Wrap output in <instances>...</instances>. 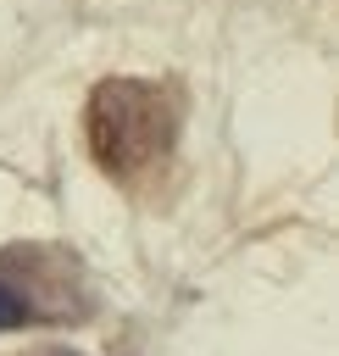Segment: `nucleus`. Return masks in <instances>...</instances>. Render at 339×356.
Listing matches in <instances>:
<instances>
[{
	"mask_svg": "<svg viewBox=\"0 0 339 356\" xmlns=\"http://www.w3.org/2000/svg\"><path fill=\"white\" fill-rule=\"evenodd\" d=\"M28 317H33V306H28V300H22V295L0 278V328H22Z\"/></svg>",
	"mask_w": 339,
	"mask_h": 356,
	"instance_id": "nucleus-1",
	"label": "nucleus"
}]
</instances>
